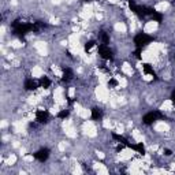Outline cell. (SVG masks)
Segmentation results:
<instances>
[{"label":"cell","mask_w":175,"mask_h":175,"mask_svg":"<svg viewBox=\"0 0 175 175\" xmlns=\"http://www.w3.org/2000/svg\"><path fill=\"white\" fill-rule=\"evenodd\" d=\"M101 116H103V112L100 108H97V107L92 108V119L93 121H99V119H101Z\"/></svg>","instance_id":"obj_8"},{"label":"cell","mask_w":175,"mask_h":175,"mask_svg":"<svg viewBox=\"0 0 175 175\" xmlns=\"http://www.w3.org/2000/svg\"><path fill=\"white\" fill-rule=\"evenodd\" d=\"M142 68H144V73L145 74H149V75H153V77H155V71H153V67L150 66L149 63H145L142 66Z\"/></svg>","instance_id":"obj_12"},{"label":"cell","mask_w":175,"mask_h":175,"mask_svg":"<svg viewBox=\"0 0 175 175\" xmlns=\"http://www.w3.org/2000/svg\"><path fill=\"white\" fill-rule=\"evenodd\" d=\"M99 55L103 58L104 60H112L114 59V55H112V51L111 48L105 44H100L99 45Z\"/></svg>","instance_id":"obj_3"},{"label":"cell","mask_w":175,"mask_h":175,"mask_svg":"<svg viewBox=\"0 0 175 175\" xmlns=\"http://www.w3.org/2000/svg\"><path fill=\"white\" fill-rule=\"evenodd\" d=\"M101 44H105V45H108L109 44V36L105 32L101 33Z\"/></svg>","instance_id":"obj_14"},{"label":"cell","mask_w":175,"mask_h":175,"mask_svg":"<svg viewBox=\"0 0 175 175\" xmlns=\"http://www.w3.org/2000/svg\"><path fill=\"white\" fill-rule=\"evenodd\" d=\"M131 149L137 150V152L141 153V155H144V153H145V146L142 145V142H140V144H131Z\"/></svg>","instance_id":"obj_10"},{"label":"cell","mask_w":175,"mask_h":175,"mask_svg":"<svg viewBox=\"0 0 175 175\" xmlns=\"http://www.w3.org/2000/svg\"><path fill=\"white\" fill-rule=\"evenodd\" d=\"M93 47H94V41H88V43L85 44V51H90Z\"/></svg>","instance_id":"obj_16"},{"label":"cell","mask_w":175,"mask_h":175,"mask_svg":"<svg viewBox=\"0 0 175 175\" xmlns=\"http://www.w3.org/2000/svg\"><path fill=\"white\" fill-rule=\"evenodd\" d=\"M163 118H164V115L160 111H150V112H148V114H145L142 116V122L145 123V125L150 126V125H153L156 121L163 119Z\"/></svg>","instance_id":"obj_1"},{"label":"cell","mask_w":175,"mask_h":175,"mask_svg":"<svg viewBox=\"0 0 175 175\" xmlns=\"http://www.w3.org/2000/svg\"><path fill=\"white\" fill-rule=\"evenodd\" d=\"M48 119H49V115H48L47 111H44V109H39V111L36 112V121L39 123H47Z\"/></svg>","instance_id":"obj_6"},{"label":"cell","mask_w":175,"mask_h":175,"mask_svg":"<svg viewBox=\"0 0 175 175\" xmlns=\"http://www.w3.org/2000/svg\"><path fill=\"white\" fill-rule=\"evenodd\" d=\"M39 84H40V86H41V88H48V86H49V85H51V81L48 80L47 77H43V78H41V80H40V82H39Z\"/></svg>","instance_id":"obj_13"},{"label":"cell","mask_w":175,"mask_h":175,"mask_svg":"<svg viewBox=\"0 0 175 175\" xmlns=\"http://www.w3.org/2000/svg\"><path fill=\"white\" fill-rule=\"evenodd\" d=\"M171 100H173V103L175 104V89L173 90V93H171Z\"/></svg>","instance_id":"obj_18"},{"label":"cell","mask_w":175,"mask_h":175,"mask_svg":"<svg viewBox=\"0 0 175 175\" xmlns=\"http://www.w3.org/2000/svg\"><path fill=\"white\" fill-rule=\"evenodd\" d=\"M166 155H171V150L170 149H166Z\"/></svg>","instance_id":"obj_19"},{"label":"cell","mask_w":175,"mask_h":175,"mask_svg":"<svg viewBox=\"0 0 175 175\" xmlns=\"http://www.w3.org/2000/svg\"><path fill=\"white\" fill-rule=\"evenodd\" d=\"M150 41H152V37L146 33H138L134 37V44H136L137 48H140V49H142L145 45H148Z\"/></svg>","instance_id":"obj_2"},{"label":"cell","mask_w":175,"mask_h":175,"mask_svg":"<svg viewBox=\"0 0 175 175\" xmlns=\"http://www.w3.org/2000/svg\"><path fill=\"white\" fill-rule=\"evenodd\" d=\"M73 70H71V68H64L63 70V78H62V80L63 81H70L71 78H73Z\"/></svg>","instance_id":"obj_9"},{"label":"cell","mask_w":175,"mask_h":175,"mask_svg":"<svg viewBox=\"0 0 175 175\" xmlns=\"http://www.w3.org/2000/svg\"><path fill=\"white\" fill-rule=\"evenodd\" d=\"M33 156H34V159H36V160L44 163V162H47L48 157H49V149H48V148H41V149L37 150Z\"/></svg>","instance_id":"obj_4"},{"label":"cell","mask_w":175,"mask_h":175,"mask_svg":"<svg viewBox=\"0 0 175 175\" xmlns=\"http://www.w3.org/2000/svg\"><path fill=\"white\" fill-rule=\"evenodd\" d=\"M68 116V111L67 109H62V111L58 114V118H60V119H66Z\"/></svg>","instance_id":"obj_15"},{"label":"cell","mask_w":175,"mask_h":175,"mask_svg":"<svg viewBox=\"0 0 175 175\" xmlns=\"http://www.w3.org/2000/svg\"><path fill=\"white\" fill-rule=\"evenodd\" d=\"M129 6H130V10H131V11L134 12L137 16H140V18H144V16H145V14H144V8H142V6L136 4V3L133 2V0H130V2H129Z\"/></svg>","instance_id":"obj_5"},{"label":"cell","mask_w":175,"mask_h":175,"mask_svg":"<svg viewBox=\"0 0 175 175\" xmlns=\"http://www.w3.org/2000/svg\"><path fill=\"white\" fill-rule=\"evenodd\" d=\"M86 2H92V0H86Z\"/></svg>","instance_id":"obj_20"},{"label":"cell","mask_w":175,"mask_h":175,"mask_svg":"<svg viewBox=\"0 0 175 175\" xmlns=\"http://www.w3.org/2000/svg\"><path fill=\"white\" fill-rule=\"evenodd\" d=\"M108 85H109V86H116V85H118V82H116V80H114V78H111V80L108 81Z\"/></svg>","instance_id":"obj_17"},{"label":"cell","mask_w":175,"mask_h":175,"mask_svg":"<svg viewBox=\"0 0 175 175\" xmlns=\"http://www.w3.org/2000/svg\"><path fill=\"white\" fill-rule=\"evenodd\" d=\"M112 137L116 140V141H119V142H122V144H125L126 146H129V148H131V144H130L127 140L125 138V137H122V136H118V134H112Z\"/></svg>","instance_id":"obj_11"},{"label":"cell","mask_w":175,"mask_h":175,"mask_svg":"<svg viewBox=\"0 0 175 175\" xmlns=\"http://www.w3.org/2000/svg\"><path fill=\"white\" fill-rule=\"evenodd\" d=\"M39 85H40V84H37V82L33 80V78H26V80H25V84H23V86H25L26 90H36Z\"/></svg>","instance_id":"obj_7"}]
</instances>
